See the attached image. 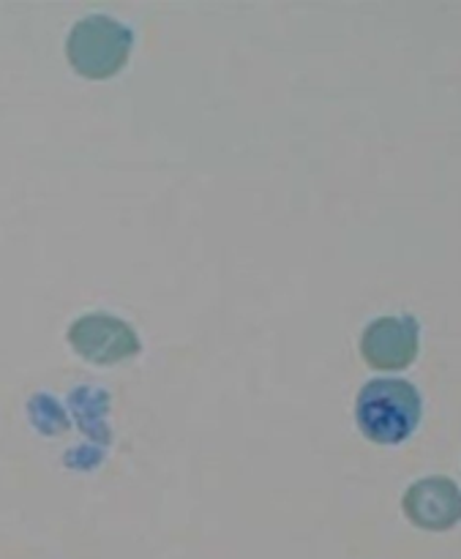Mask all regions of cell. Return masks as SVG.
<instances>
[{
	"instance_id": "cell-1",
	"label": "cell",
	"mask_w": 461,
	"mask_h": 559,
	"mask_svg": "<svg viewBox=\"0 0 461 559\" xmlns=\"http://www.w3.org/2000/svg\"><path fill=\"white\" fill-rule=\"evenodd\" d=\"M358 429L380 445L404 442L421 424V393L407 380H371L355 404Z\"/></svg>"
},
{
	"instance_id": "cell-2",
	"label": "cell",
	"mask_w": 461,
	"mask_h": 559,
	"mask_svg": "<svg viewBox=\"0 0 461 559\" xmlns=\"http://www.w3.org/2000/svg\"><path fill=\"white\" fill-rule=\"evenodd\" d=\"M134 36L126 25L115 22L113 16L93 14L76 22L69 33V52L71 66L87 80H107L118 74L126 66L131 52Z\"/></svg>"
},
{
	"instance_id": "cell-3",
	"label": "cell",
	"mask_w": 461,
	"mask_h": 559,
	"mask_svg": "<svg viewBox=\"0 0 461 559\" xmlns=\"http://www.w3.org/2000/svg\"><path fill=\"white\" fill-rule=\"evenodd\" d=\"M69 342L91 364H120L140 353V338L129 322L109 314H85L69 328Z\"/></svg>"
},
{
	"instance_id": "cell-4",
	"label": "cell",
	"mask_w": 461,
	"mask_h": 559,
	"mask_svg": "<svg viewBox=\"0 0 461 559\" xmlns=\"http://www.w3.org/2000/svg\"><path fill=\"white\" fill-rule=\"evenodd\" d=\"M360 353L380 371L407 369L418 355V322L413 317H380L366 328Z\"/></svg>"
},
{
	"instance_id": "cell-5",
	"label": "cell",
	"mask_w": 461,
	"mask_h": 559,
	"mask_svg": "<svg viewBox=\"0 0 461 559\" xmlns=\"http://www.w3.org/2000/svg\"><path fill=\"white\" fill-rule=\"evenodd\" d=\"M404 513L424 530H451L461 522V491L448 478H424L404 495Z\"/></svg>"
}]
</instances>
